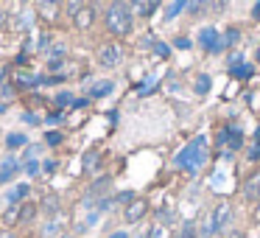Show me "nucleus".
Segmentation results:
<instances>
[{
    "mask_svg": "<svg viewBox=\"0 0 260 238\" xmlns=\"http://www.w3.org/2000/svg\"><path fill=\"white\" fill-rule=\"evenodd\" d=\"M104 25H107L109 37H115V40L129 37L135 31V12H132V6L126 0H112L107 6V12H104Z\"/></svg>",
    "mask_w": 260,
    "mask_h": 238,
    "instance_id": "1",
    "label": "nucleus"
},
{
    "mask_svg": "<svg viewBox=\"0 0 260 238\" xmlns=\"http://www.w3.org/2000/svg\"><path fill=\"white\" fill-rule=\"evenodd\" d=\"M204 163H207V137H196V140L187 143V146L176 154V165L185 168L187 174H196Z\"/></svg>",
    "mask_w": 260,
    "mask_h": 238,
    "instance_id": "2",
    "label": "nucleus"
},
{
    "mask_svg": "<svg viewBox=\"0 0 260 238\" xmlns=\"http://www.w3.org/2000/svg\"><path fill=\"white\" fill-rule=\"evenodd\" d=\"M95 56H98V65H101V68L112 70V68H118V65L123 62V48H120V42L109 40V42H104V45L98 48Z\"/></svg>",
    "mask_w": 260,
    "mask_h": 238,
    "instance_id": "3",
    "label": "nucleus"
},
{
    "mask_svg": "<svg viewBox=\"0 0 260 238\" xmlns=\"http://www.w3.org/2000/svg\"><path fill=\"white\" fill-rule=\"evenodd\" d=\"M226 0H190L187 3V12H190V17H207V14H215L224 9Z\"/></svg>",
    "mask_w": 260,
    "mask_h": 238,
    "instance_id": "4",
    "label": "nucleus"
},
{
    "mask_svg": "<svg viewBox=\"0 0 260 238\" xmlns=\"http://www.w3.org/2000/svg\"><path fill=\"white\" fill-rule=\"evenodd\" d=\"M95 20H98L95 3H84V6H81L79 12L73 14V25H76L79 31H90L92 25H95Z\"/></svg>",
    "mask_w": 260,
    "mask_h": 238,
    "instance_id": "5",
    "label": "nucleus"
},
{
    "mask_svg": "<svg viewBox=\"0 0 260 238\" xmlns=\"http://www.w3.org/2000/svg\"><path fill=\"white\" fill-rule=\"evenodd\" d=\"M230 221H232V204H230V202H218V204L213 207V230H215V235L226 232Z\"/></svg>",
    "mask_w": 260,
    "mask_h": 238,
    "instance_id": "6",
    "label": "nucleus"
},
{
    "mask_svg": "<svg viewBox=\"0 0 260 238\" xmlns=\"http://www.w3.org/2000/svg\"><path fill=\"white\" fill-rule=\"evenodd\" d=\"M199 45L204 48L207 53H221L224 51V40H221V34H218V28H202V34H199Z\"/></svg>",
    "mask_w": 260,
    "mask_h": 238,
    "instance_id": "7",
    "label": "nucleus"
},
{
    "mask_svg": "<svg viewBox=\"0 0 260 238\" xmlns=\"http://www.w3.org/2000/svg\"><path fill=\"white\" fill-rule=\"evenodd\" d=\"M148 213V202L146 199H132L129 204L123 207V221L126 224H137V221H143Z\"/></svg>",
    "mask_w": 260,
    "mask_h": 238,
    "instance_id": "8",
    "label": "nucleus"
},
{
    "mask_svg": "<svg viewBox=\"0 0 260 238\" xmlns=\"http://www.w3.org/2000/svg\"><path fill=\"white\" fill-rule=\"evenodd\" d=\"M23 171V160L17 157H6L3 163H0V185H9V182L14 180V176Z\"/></svg>",
    "mask_w": 260,
    "mask_h": 238,
    "instance_id": "9",
    "label": "nucleus"
},
{
    "mask_svg": "<svg viewBox=\"0 0 260 238\" xmlns=\"http://www.w3.org/2000/svg\"><path fill=\"white\" fill-rule=\"evenodd\" d=\"M159 3H162V0H129V6H132V12H135V17H143V20L151 17V14L159 9Z\"/></svg>",
    "mask_w": 260,
    "mask_h": 238,
    "instance_id": "10",
    "label": "nucleus"
},
{
    "mask_svg": "<svg viewBox=\"0 0 260 238\" xmlns=\"http://www.w3.org/2000/svg\"><path fill=\"white\" fill-rule=\"evenodd\" d=\"M64 224H68L64 213L51 216V219H45V227H42V235H45V238H59V235H62V230H64Z\"/></svg>",
    "mask_w": 260,
    "mask_h": 238,
    "instance_id": "11",
    "label": "nucleus"
},
{
    "mask_svg": "<svg viewBox=\"0 0 260 238\" xmlns=\"http://www.w3.org/2000/svg\"><path fill=\"white\" fill-rule=\"evenodd\" d=\"M42 81H45V76H37L31 70H17L14 73V84L17 87H40Z\"/></svg>",
    "mask_w": 260,
    "mask_h": 238,
    "instance_id": "12",
    "label": "nucleus"
},
{
    "mask_svg": "<svg viewBox=\"0 0 260 238\" xmlns=\"http://www.w3.org/2000/svg\"><path fill=\"white\" fill-rule=\"evenodd\" d=\"M40 210L45 213V219H51V216L62 213V202H59V196H56V193H48V196H42Z\"/></svg>",
    "mask_w": 260,
    "mask_h": 238,
    "instance_id": "13",
    "label": "nucleus"
},
{
    "mask_svg": "<svg viewBox=\"0 0 260 238\" xmlns=\"http://www.w3.org/2000/svg\"><path fill=\"white\" fill-rule=\"evenodd\" d=\"M28 191H31V185H25V182H23V185H14L12 191L6 193V202H9V204H20V202H25Z\"/></svg>",
    "mask_w": 260,
    "mask_h": 238,
    "instance_id": "14",
    "label": "nucleus"
},
{
    "mask_svg": "<svg viewBox=\"0 0 260 238\" xmlns=\"http://www.w3.org/2000/svg\"><path fill=\"white\" fill-rule=\"evenodd\" d=\"M37 210H40V204H34V202H20V224H28V221H34Z\"/></svg>",
    "mask_w": 260,
    "mask_h": 238,
    "instance_id": "15",
    "label": "nucleus"
},
{
    "mask_svg": "<svg viewBox=\"0 0 260 238\" xmlns=\"http://www.w3.org/2000/svg\"><path fill=\"white\" fill-rule=\"evenodd\" d=\"M215 230H213V210H207L202 219V224H199V238H213Z\"/></svg>",
    "mask_w": 260,
    "mask_h": 238,
    "instance_id": "16",
    "label": "nucleus"
},
{
    "mask_svg": "<svg viewBox=\"0 0 260 238\" xmlns=\"http://www.w3.org/2000/svg\"><path fill=\"white\" fill-rule=\"evenodd\" d=\"M112 90H115L112 81H98V84L90 87V98H104V96H109Z\"/></svg>",
    "mask_w": 260,
    "mask_h": 238,
    "instance_id": "17",
    "label": "nucleus"
},
{
    "mask_svg": "<svg viewBox=\"0 0 260 238\" xmlns=\"http://www.w3.org/2000/svg\"><path fill=\"white\" fill-rule=\"evenodd\" d=\"M3 224L6 227L20 224V204H9V210H3Z\"/></svg>",
    "mask_w": 260,
    "mask_h": 238,
    "instance_id": "18",
    "label": "nucleus"
},
{
    "mask_svg": "<svg viewBox=\"0 0 260 238\" xmlns=\"http://www.w3.org/2000/svg\"><path fill=\"white\" fill-rule=\"evenodd\" d=\"M187 3H190V0H174V3H171V6L165 9V20H174V17H179V14L187 9Z\"/></svg>",
    "mask_w": 260,
    "mask_h": 238,
    "instance_id": "19",
    "label": "nucleus"
},
{
    "mask_svg": "<svg viewBox=\"0 0 260 238\" xmlns=\"http://www.w3.org/2000/svg\"><path fill=\"white\" fill-rule=\"evenodd\" d=\"M6 146L9 148H25L28 146V137H25L23 132H12V135L6 137Z\"/></svg>",
    "mask_w": 260,
    "mask_h": 238,
    "instance_id": "20",
    "label": "nucleus"
},
{
    "mask_svg": "<svg viewBox=\"0 0 260 238\" xmlns=\"http://www.w3.org/2000/svg\"><path fill=\"white\" fill-rule=\"evenodd\" d=\"M174 238H199V227L193 224V221H185V224L179 227V232H176Z\"/></svg>",
    "mask_w": 260,
    "mask_h": 238,
    "instance_id": "21",
    "label": "nucleus"
},
{
    "mask_svg": "<svg viewBox=\"0 0 260 238\" xmlns=\"http://www.w3.org/2000/svg\"><path fill=\"white\" fill-rule=\"evenodd\" d=\"M193 90H196V96H207V90H210V76H207V73H199Z\"/></svg>",
    "mask_w": 260,
    "mask_h": 238,
    "instance_id": "22",
    "label": "nucleus"
},
{
    "mask_svg": "<svg viewBox=\"0 0 260 238\" xmlns=\"http://www.w3.org/2000/svg\"><path fill=\"white\" fill-rule=\"evenodd\" d=\"M56 107H59V109H64V107H76L73 93H56Z\"/></svg>",
    "mask_w": 260,
    "mask_h": 238,
    "instance_id": "23",
    "label": "nucleus"
},
{
    "mask_svg": "<svg viewBox=\"0 0 260 238\" xmlns=\"http://www.w3.org/2000/svg\"><path fill=\"white\" fill-rule=\"evenodd\" d=\"M98 160H101V154H98V152H87L84 154V168L87 171H95L98 168Z\"/></svg>",
    "mask_w": 260,
    "mask_h": 238,
    "instance_id": "24",
    "label": "nucleus"
},
{
    "mask_svg": "<svg viewBox=\"0 0 260 238\" xmlns=\"http://www.w3.org/2000/svg\"><path fill=\"white\" fill-rule=\"evenodd\" d=\"M81 6H84V0H64V12H68L70 17H73V14L79 12Z\"/></svg>",
    "mask_w": 260,
    "mask_h": 238,
    "instance_id": "25",
    "label": "nucleus"
},
{
    "mask_svg": "<svg viewBox=\"0 0 260 238\" xmlns=\"http://www.w3.org/2000/svg\"><path fill=\"white\" fill-rule=\"evenodd\" d=\"M238 40H241V31H238V28H230V31H226V37H224V48L235 45Z\"/></svg>",
    "mask_w": 260,
    "mask_h": 238,
    "instance_id": "26",
    "label": "nucleus"
},
{
    "mask_svg": "<svg viewBox=\"0 0 260 238\" xmlns=\"http://www.w3.org/2000/svg\"><path fill=\"white\" fill-rule=\"evenodd\" d=\"M42 171V165H40V160H25V174H31V176H37Z\"/></svg>",
    "mask_w": 260,
    "mask_h": 238,
    "instance_id": "27",
    "label": "nucleus"
},
{
    "mask_svg": "<svg viewBox=\"0 0 260 238\" xmlns=\"http://www.w3.org/2000/svg\"><path fill=\"white\" fill-rule=\"evenodd\" d=\"M62 140H64L62 132H48V135H45V143H48V146H59Z\"/></svg>",
    "mask_w": 260,
    "mask_h": 238,
    "instance_id": "28",
    "label": "nucleus"
},
{
    "mask_svg": "<svg viewBox=\"0 0 260 238\" xmlns=\"http://www.w3.org/2000/svg\"><path fill=\"white\" fill-rule=\"evenodd\" d=\"M232 73H235L238 79H249V76H252V68H249V65H241V68H232Z\"/></svg>",
    "mask_w": 260,
    "mask_h": 238,
    "instance_id": "29",
    "label": "nucleus"
},
{
    "mask_svg": "<svg viewBox=\"0 0 260 238\" xmlns=\"http://www.w3.org/2000/svg\"><path fill=\"white\" fill-rule=\"evenodd\" d=\"M254 160H260V140H254L249 148V163H254Z\"/></svg>",
    "mask_w": 260,
    "mask_h": 238,
    "instance_id": "30",
    "label": "nucleus"
},
{
    "mask_svg": "<svg viewBox=\"0 0 260 238\" xmlns=\"http://www.w3.org/2000/svg\"><path fill=\"white\" fill-rule=\"evenodd\" d=\"M62 112H51V115H45V124H51V126H56V124H62Z\"/></svg>",
    "mask_w": 260,
    "mask_h": 238,
    "instance_id": "31",
    "label": "nucleus"
},
{
    "mask_svg": "<svg viewBox=\"0 0 260 238\" xmlns=\"http://www.w3.org/2000/svg\"><path fill=\"white\" fill-rule=\"evenodd\" d=\"M154 51H157V56H168V53H171V48L165 45V42H154Z\"/></svg>",
    "mask_w": 260,
    "mask_h": 238,
    "instance_id": "32",
    "label": "nucleus"
},
{
    "mask_svg": "<svg viewBox=\"0 0 260 238\" xmlns=\"http://www.w3.org/2000/svg\"><path fill=\"white\" fill-rule=\"evenodd\" d=\"M56 171V160H45L42 163V174H53Z\"/></svg>",
    "mask_w": 260,
    "mask_h": 238,
    "instance_id": "33",
    "label": "nucleus"
},
{
    "mask_svg": "<svg viewBox=\"0 0 260 238\" xmlns=\"http://www.w3.org/2000/svg\"><path fill=\"white\" fill-rule=\"evenodd\" d=\"M224 238H246V232L235 227V230H226V232H224Z\"/></svg>",
    "mask_w": 260,
    "mask_h": 238,
    "instance_id": "34",
    "label": "nucleus"
},
{
    "mask_svg": "<svg viewBox=\"0 0 260 238\" xmlns=\"http://www.w3.org/2000/svg\"><path fill=\"white\" fill-rule=\"evenodd\" d=\"M23 118H25V124H28V126H40V118H37L34 112H25Z\"/></svg>",
    "mask_w": 260,
    "mask_h": 238,
    "instance_id": "35",
    "label": "nucleus"
},
{
    "mask_svg": "<svg viewBox=\"0 0 260 238\" xmlns=\"http://www.w3.org/2000/svg\"><path fill=\"white\" fill-rule=\"evenodd\" d=\"M174 45L176 48H190V40H187V37H179V40H174Z\"/></svg>",
    "mask_w": 260,
    "mask_h": 238,
    "instance_id": "36",
    "label": "nucleus"
},
{
    "mask_svg": "<svg viewBox=\"0 0 260 238\" xmlns=\"http://www.w3.org/2000/svg\"><path fill=\"white\" fill-rule=\"evenodd\" d=\"M252 20H260V0L252 6Z\"/></svg>",
    "mask_w": 260,
    "mask_h": 238,
    "instance_id": "37",
    "label": "nucleus"
},
{
    "mask_svg": "<svg viewBox=\"0 0 260 238\" xmlns=\"http://www.w3.org/2000/svg\"><path fill=\"white\" fill-rule=\"evenodd\" d=\"M0 238H17V235L12 232V227H6V230H0Z\"/></svg>",
    "mask_w": 260,
    "mask_h": 238,
    "instance_id": "38",
    "label": "nucleus"
},
{
    "mask_svg": "<svg viewBox=\"0 0 260 238\" xmlns=\"http://www.w3.org/2000/svg\"><path fill=\"white\" fill-rule=\"evenodd\" d=\"M254 204H257V216H260V182H257V199H254Z\"/></svg>",
    "mask_w": 260,
    "mask_h": 238,
    "instance_id": "39",
    "label": "nucleus"
},
{
    "mask_svg": "<svg viewBox=\"0 0 260 238\" xmlns=\"http://www.w3.org/2000/svg\"><path fill=\"white\" fill-rule=\"evenodd\" d=\"M109 238H129V235H126V232L120 230V232H115V235H109Z\"/></svg>",
    "mask_w": 260,
    "mask_h": 238,
    "instance_id": "40",
    "label": "nucleus"
},
{
    "mask_svg": "<svg viewBox=\"0 0 260 238\" xmlns=\"http://www.w3.org/2000/svg\"><path fill=\"white\" fill-rule=\"evenodd\" d=\"M254 140H260V126H257V132H254Z\"/></svg>",
    "mask_w": 260,
    "mask_h": 238,
    "instance_id": "41",
    "label": "nucleus"
},
{
    "mask_svg": "<svg viewBox=\"0 0 260 238\" xmlns=\"http://www.w3.org/2000/svg\"><path fill=\"white\" fill-rule=\"evenodd\" d=\"M0 112H6V104H3V101H0Z\"/></svg>",
    "mask_w": 260,
    "mask_h": 238,
    "instance_id": "42",
    "label": "nucleus"
},
{
    "mask_svg": "<svg viewBox=\"0 0 260 238\" xmlns=\"http://www.w3.org/2000/svg\"><path fill=\"white\" fill-rule=\"evenodd\" d=\"M28 238H34V235H28Z\"/></svg>",
    "mask_w": 260,
    "mask_h": 238,
    "instance_id": "43",
    "label": "nucleus"
}]
</instances>
